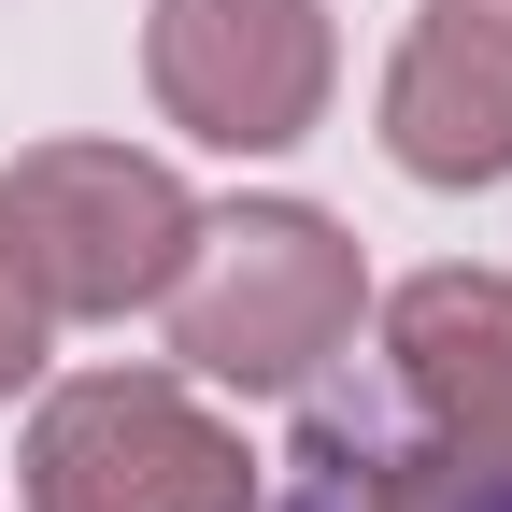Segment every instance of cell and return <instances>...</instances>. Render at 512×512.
Here are the masks:
<instances>
[{
  "label": "cell",
  "instance_id": "3957f363",
  "mask_svg": "<svg viewBox=\"0 0 512 512\" xmlns=\"http://www.w3.org/2000/svg\"><path fill=\"white\" fill-rule=\"evenodd\" d=\"M29 512H256V456L171 370H86L29 413Z\"/></svg>",
  "mask_w": 512,
  "mask_h": 512
},
{
  "label": "cell",
  "instance_id": "ba28073f",
  "mask_svg": "<svg viewBox=\"0 0 512 512\" xmlns=\"http://www.w3.org/2000/svg\"><path fill=\"white\" fill-rule=\"evenodd\" d=\"M29 370H43V285H29V256L0 242V399H15Z\"/></svg>",
  "mask_w": 512,
  "mask_h": 512
},
{
  "label": "cell",
  "instance_id": "52a82bcc",
  "mask_svg": "<svg viewBox=\"0 0 512 512\" xmlns=\"http://www.w3.org/2000/svg\"><path fill=\"white\" fill-rule=\"evenodd\" d=\"M384 384L441 441H512V285L498 271H427L384 299Z\"/></svg>",
  "mask_w": 512,
  "mask_h": 512
},
{
  "label": "cell",
  "instance_id": "7a4b0ae2",
  "mask_svg": "<svg viewBox=\"0 0 512 512\" xmlns=\"http://www.w3.org/2000/svg\"><path fill=\"white\" fill-rule=\"evenodd\" d=\"M0 242L29 256L43 313H143L200 242V200L128 143H29L0 171Z\"/></svg>",
  "mask_w": 512,
  "mask_h": 512
},
{
  "label": "cell",
  "instance_id": "277c9868",
  "mask_svg": "<svg viewBox=\"0 0 512 512\" xmlns=\"http://www.w3.org/2000/svg\"><path fill=\"white\" fill-rule=\"evenodd\" d=\"M143 86L185 143L271 157L328 114V0H157Z\"/></svg>",
  "mask_w": 512,
  "mask_h": 512
},
{
  "label": "cell",
  "instance_id": "8992f818",
  "mask_svg": "<svg viewBox=\"0 0 512 512\" xmlns=\"http://www.w3.org/2000/svg\"><path fill=\"white\" fill-rule=\"evenodd\" d=\"M384 157L413 185H498L512 171V0H427L384 72Z\"/></svg>",
  "mask_w": 512,
  "mask_h": 512
},
{
  "label": "cell",
  "instance_id": "6da1fadb",
  "mask_svg": "<svg viewBox=\"0 0 512 512\" xmlns=\"http://www.w3.org/2000/svg\"><path fill=\"white\" fill-rule=\"evenodd\" d=\"M356 342V242L299 200H242L185 242L171 271V356L200 384H242V399H299L313 370Z\"/></svg>",
  "mask_w": 512,
  "mask_h": 512
},
{
  "label": "cell",
  "instance_id": "5b68a950",
  "mask_svg": "<svg viewBox=\"0 0 512 512\" xmlns=\"http://www.w3.org/2000/svg\"><path fill=\"white\" fill-rule=\"evenodd\" d=\"M299 456L271 484V512H512V441H441L399 384H299Z\"/></svg>",
  "mask_w": 512,
  "mask_h": 512
}]
</instances>
